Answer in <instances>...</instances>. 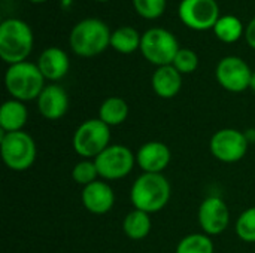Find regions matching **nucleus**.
I'll return each instance as SVG.
<instances>
[{
    "instance_id": "f257e3e1",
    "label": "nucleus",
    "mask_w": 255,
    "mask_h": 253,
    "mask_svg": "<svg viewBox=\"0 0 255 253\" xmlns=\"http://www.w3.org/2000/svg\"><path fill=\"white\" fill-rule=\"evenodd\" d=\"M172 186L163 173H142L131 185L130 200L134 209L149 215L161 212L170 201Z\"/></svg>"
},
{
    "instance_id": "f03ea898",
    "label": "nucleus",
    "mask_w": 255,
    "mask_h": 253,
    "mask_svg": "<svg viewBox=\"0 0 255 253\" xmlns=\"http://www.w3.org/2000/svg\"><path fill=\"white\" fill-rule=\"evenodd\" d=\"M111 34L108 24L99 18H85L79 21L70 31L69 45L72 51L84 58L100 55L111 46Z\"/></svg>"
},
{
    "instance_id": "7ed1b4c3",
    "label": "nucleus",
    "mask_w": 255,
    "mask_h": 253,
    "mask_svg": "<svg viewBox=\"0 0 255 253\" xmlns=\"http://www.w3.org/2000/svg\"><path fill=\"white\" fill-rule=\"evenodd\" d=\"M34 36L27 22L7 18L0 24V57L9 66L27 61L31 54Z\"/></svg>"
},
{
    "instance_id": "20e7f679",
    "label": "nucleus",
    "mask_w": 255,
    "mask_h": 253,
    "mask_svg": "<svg viewBox=\"0 0 255 253\" xmlns=\"http://www.w3.org/2000/svg\"><path fill=\"white\" fill-rule=\"evenodd\" d=\"M45 78L40 73L37 64L30 61H22L7 67L4 73V86L12 98L19 101L37 100L43 91Z\"/></svg>"
},
{
    "instance_id": "39448f33",
    "label": "nucleus",
    "mask_w": 255,
    "mask_h": 253,
    "mask_svg": "<svg viewBox=\"0 0 255 253\" xmlns=\"http://www.w3.org/2000/svg\"><path fill=\"white\" fill-rule=\"evenodd\" d=\"M0 152L4 166L12 171L28 170L37 157L36 142L24 130L16 133H1Z\"/></svg>"
},
{
    "instance_id": "423d86ee",
    "label": "nucleus",
    "mask_w": 255,
    "mask_h": 253,
    "mask_svg": "<svg viewBox=\"0 0 255 253\" xmlns=\"http://www.w3.org/2000/svg\"><path fill=\"white\" fill-rule=\"evenodd\" d=\"M111 145V127L97 119L84 121L73 133V151L82 160H94Z\"/></svg>"
},
{
    "instance_id": "0eeeda50",
    "label": "nucleus",
    "mask_w": 255,
    "mask_h": 253,
    "mask_svg": "<svg viewBox=\"0 0 255 253\" xmlns=\"http://www.w3.org/2000/svg\"><path fill=\"white\" fill-rule=\"evenodd\" d=\"M179 49L175 34L163 27H152L142 34L140 52L146 61L157 67L172 64Z\"/></svg>"
},
{
    "instance_id": "6e6552de",
    "label": "nucleus",
    "mask_w": 255,
    "mask_h": 253,
    "mask_svg": "<svg viewBox=\"0 0 255 253\" xmlns=\"http://www.w3.org/2000/svg\"><path fill=\"white\" fill-rule=\"evenodd\" d=\"M99 176L103 180H120L127 177L136 164V154L126 145H109L94 158Z\"/></svg>"
},
{
    "instance_id": "1a4fd4ad",
    "label": "nucleus",
    "mask_w": 255,
    "mask_h": 253,
    "mask_svg": "<svg viewBox=\"0 0 255 253\" xmlns=\"http://www.w3.org/2000/svg\"><path fill=\"white\" fill-rule=\"evenodd\" d=\"M250 146L245 133L236 128H221L215 131L209 140L212 157L226 164H235L244 160Z\"/></svg>"
},
{
    "instance_id": "9d476101",
    "label": "nucleus",
    "mask_w": 255,
    "mask_h": 253,
    "mask_svg": "<svg viewBox=\"0 0 255 253\" xmlns=\"http://www.w3.org/2000/svg\"><path fill=\"white\" fill-rule=\"evenodd\" d=\"M178 15L188 28L203 31L215 27L220 7L217 0H181Z\"/></svg>"
},
{
    "instance_id": "9b49d317",
    "label": "nucleus",
    "mask_w": 255,
    "mask_h": 253,
    "mask_svg": "<svg viewBox=\"0 0 255 253\" xmlns=\"http://www.w3.org/2000/svg\"><path fill=\"white\" fill-rule=\"evenodd\" d=\"M251 67L245 60L230 55L220 60L215 69V78L218 84L230 92H244L251 84Z\"/></svg>"
},
{
    "instance_id": "f8f14e48",
    "label": "nucleus",
    "mask_w": 255,
    "mask_h": 253,
    "mask_svg": "<svg viewBox=\"0 0 255 253\" xmlns=\"http://www.w3.org/2000/svg\"><path fill=\"white\" fill-rule=\"evenodd\" d=\"M197 221L202 231L212 237L223 234L230 225V210L221 197L212 195L205 198L197 210Z\"/></svg>"
},
{
    "instance_id": "ddd939ff",
    "label": "nucleus",
    "mask_w": 255,
    "mask_h": 253,
    "mask_svg": "<svg viewBox=\"0 0 255 253\" xmlns=\"http://www.w3.org/2000/svg\"><path fill=\"white\" fill-rule=\"evenodd\" d=\"M172 152L163 142L143 143L136 152V164L143 173H163L170 164Z\"/></svg>"
},
{
    "instance_id": "4468645a",
    "label": "nucleus",
    "mask_w": 255,
    "mask_h": 253,
    "mask_svg": "<svg viewBox=\"0 0 255 253\" xmlns=\"http://www.w3.org/2000/svg\"><path fill=\"white\" fill-rule=\"evenodd\" d=\"M39 113L48 121L63 118L69 110V95L66 89L57 84L46 85L37 97Z\"/></svg>"
},
{
    "instance_id": "2eb2a0df",
    "label": "nucleus",
    "mask_w": 255,
    "mask_h": 253,
    "mask_svg": "<svg viewBox=\"0 0 255 253\" xmlns=\"http://www.w3.org/2000/svg\"><path fill=\"white\" fill-rule=\"evenodd\" d=\"M84 207L93 215H106L115 204V192L105 180H96L85 186L81 194Z\"/></svg>"
},
{
    "instance_id": "dca6fc26",
    "label": "nucleus",
    "mask_w": 255,
    "mask_h": 253,
    "mask_svg": "<svg viewBox=\"0 0 255 253\" xmlns=\"http://www.w3.org/2000/svg\"><path fill=\"white\" fill-rule=\"evenodd\" d=\"M36 64H37L40 73L43 75V78L51 82H57V81L63 79L70 69L69 55L57 46L46 48L39 55V60Z\"/></svg>"
},
{
    "instance_id": "f3484780",
    "label": "nucleus",
    "mask_w": 255,
    "mask_h": 253,
    "mask_svg": "<svg viewBox=\"0 0 255 253\" xmlns=\"http://www.w3.org/2000/svg\"><path fill=\"white\" fill-rule=\"evenodd\" d=\"M151 86L160 98H173L182 88V75L172 64L157 67L151 78Z\"/></svg>"
},
{
    "instance_id": "a211bd4d",
    "label": "nucleus",
    "mask_w": 255,
    "mask_h": 253,
    "mask_svg": "<svg viewBox=\"0 0 255 253\" xmlns=\"http://www.w3.org/2000/svg\"><path fill=\"white\" fill-rule=\"evenodd\" d=\"M28 119V110L24 101L10 98L0 107V128L1 133L22 131Z\"/></svg>"
},
{
    "instance_id": "6ab92c4d",
    "label": "nucleus",
    "mask_w": 255,
    "mask_h": 253,
    "mask_svg": "<svg viewBox=\"0 0 255 253\" xmlns=\"http://www.w3.org/2000/svg\"><path fill=\"white\" fill-rule=\"evenodd\" d=\"M152 228V221H151V215L142 210H131L126 215L124 222H123V230L124 234L134 242L143 240L149 236Z\"/></svg>"
},
{
    "instance_id": "aec40b11",
    "label": "nucleus",
    "mask_w": 255,
    "mask_h": 253,
    "mask_svg": "<svg viewBox=\"0 0 255 253\" xmlns=\"http://www.w3.org/2000/svg\"><path fill=\"white\" fill-rule=\"evenodd\" d=\"M128 104L121 97H108L99 109V119L108 127H117L127 121L128 118Z\"/></svg>"
},
{
    "instance_id": "412c9836",
    "label": "nucleus",
    "mask_w": 255,
    "mask_h": 253,
    "mask_svg": "<svg viewBox=\"0 0 255 253\" xmlns=\"http://www.w3.org/2000/svg\"><path fill=\"white\" fill-rule=\"evenodd\" d=\"M142 36L133 27L124 25L112 31L111 34V46L120 54H131L140 49Z\"/></svg>"
},
{
    "instance_id": "4be33fe9",
    "label": "nucleus",
    "mask_w": 255,
    "mask_h": 253,
    "mask_svg": "<svg viewBox=\"0 0 255 253\" xmlns=\"http://www.w3.org/2000/svg\"><path fill=\"white\" fill-rule=\"evenodd\" d=\"M217 39L224 43H235L242 36H245V28L242 21L236 15H223L212 28Z\"/></svg>"
},
{
    "instance_id": "5701e85b",
    "label": "nucleus",
    "mask_w": 255,
    "mask_h": 253,
    "mask_svg": "<svg viewBox=\"0 0 255 253\" xmlns=\"http://www.w3.org/2000/svg\"><path fill=\"white\" fill-rule=\"evenodd\" d=\"M175 253H215V245L205 233H193L179 240Z\"/></svg>"
},
{
    "instance_id": "b1692460",
    "label": "nucleus",
    "mask_w": 255,
    "mask_h": 253,
    "mask_svg": "<svg viewBox=\"0 0 255 253\" xmlns=\"http://www.w3.org/2000/svg\"><path fill=\"white\" fill-rule=\"evenodd\" d=\"M236 234L245 243H255V206L244 210L236 221Z\"/></svg>"
},
{
    "instance_id": "393cba45",
    "label": "nucleus",
    "mask_w": 255,
    "mask_h": 253,
    "mask_svg": "<svg viewBox=\"0 0 255 253\" xmlns=\"http://www.w3.org/2000/svg\"><path fill=\"white\" fill-rule=\"evenodd\" d=\"M72 177L78 185L84 188L99 180L100 176H99L94 160H82L78 164H75V167L72 169Z\"/></svg>"
},
{
    "instance_id": "a878e982",
    "label": "nucleus",
    "mask_w": 255,
    "mask_h": 253,
    "mask_svg": "<svg viewBox=\"0 0 255 253\" xmlns=\"http://www.w3.org/2000/svg\"><path fill=\"white\" fill-rule=\"evenodd\" d=\"M167 0H133L136 12L145 19H157L166 10Z\"/></svg>"
},
{
    "instance_id": "bb28decb",
    "label": "nucleus",
    "mask_w": 255,
    "mask_h": 253,
    "mask_svg": "<svg viewBox=\"0 0 255 253\" xmlns=\"http://www.w3.org/2000/svg\"><path fill=\"white\" fill-rule=\"evenodd\" d=\"M172 66L181 73V75H190L197 70L199 67V57L193 49L188 48H181L179 52L176 54Z\"/></svg>"
},
{
    "instance_id": "cd10ccee",
    "label": "nucleus",
    "mask_w": 255,
    "mask_h": 253,
    "mask_svg": "<svg viewBox=\"0 0 255 253\" xmlns=\"http://www.w3.org/2000/svg\"><path fill=\"white\" fill-rule=\"evenodd\" d=\"M245 40L253 49H255V18H253L245 27Z\"/></svg>"
},
{
    "instance_id": "c85d7f7f",
    "label": "nucleus",
    "mask_w": 255,
    "mask_h": 253,
    "mask_svg": "<svg viewBox=\"0 0 255 253\" xmlns=\"http://www.w3.org/2000/svg\"><path fill=\"white\" fill-rule=\"evenodd\" d=\"M244 133H245V137H247V140L250 142V145H254L255 143V128H248V130H245Z\"/></svg>"
},
{
    "instance_id": "c756f323",
    "label": "nucleus",
    "mask_w": 255,
    "mask_h": 253,
    "mask_svg": "<svg viewBox=\"0 0 255 253\" xmlns=\"http://www.w3.org/2000/svg\"><path fill=\"white\" fill-rule=\"evenodd\" d=\"M250 88L255 92V72H253V76H251V84H250Z\"/></svg>"
},
{
    "instance_id": "7c9ffc66",
    "label": "nucleus",
    "mask_w": 255,
    "mask_h": 253,
    "mask_svg": "<svg viewBox=\"0 0 255 253\" xmlns=\"http://www.w3.org/2000/svg\"><path fill=\"white\" fill-rule=\"evenodd\" d=\"M28 1H31V3H45L48 0H28Z\"/></svg>"
},
{
    "instance_id": "2f4dec72",
    "label": "nucleus",
    "mask_w": 255,
    "mask_h": 253,
    "mask_svg": "<svg viewBox=\"0 0 255 253\" xmlns=\"http://www.w3.org/2000/svg\"><path fill=\"white\" fill-rule=\"evenodd\" d=\"M96 1H100V3H105V1H108V0H96Z\"/></svg>"
}]
</instances>
